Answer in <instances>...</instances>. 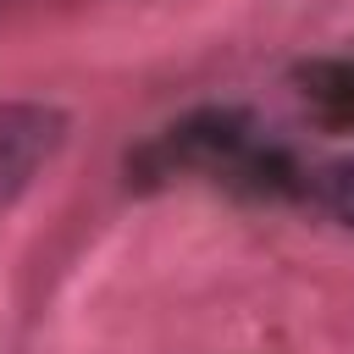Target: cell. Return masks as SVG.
<instances>
[{
	"instance_id": "obj_1",
	"label": "cell",
	"mask_w": 354,
	"mask_h": 354,
	"mask_svg": "<svg viewBox=\"0 0 354 354\" xmlns=\"http://www.w3.org/2000/svg\"><path fill=\"white\" fill-rule=\"evenodd\" d=\"M66 116L39 100H6L0 105V210L33 188V177L61 155Z\"/></svg>"
},
{
	"instance_id": "obj_2",
	"label": "cell",
	"mask_w": 354,
	"mask_h": 354,
	"mask_svg": "<svg viewBox=\"0 0 354 354\" xmlns=\"http://www.w3.org/2000/svg\"><path fill=\"white\" fill-rule=\"evenodd\" d=\"M304 194L354 232V155H326L304 171Z\"/></svg>"
}]
</instances>
